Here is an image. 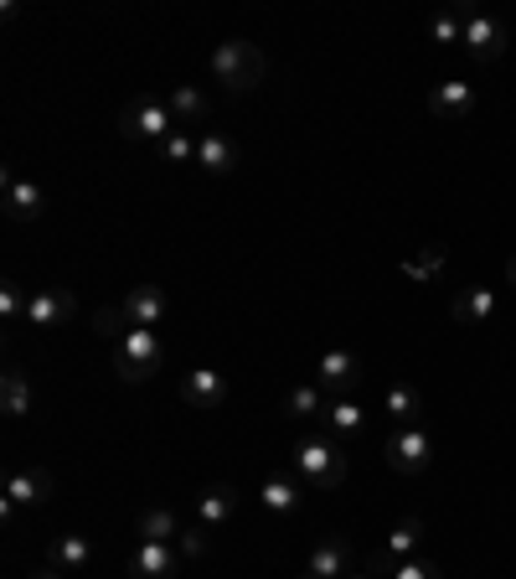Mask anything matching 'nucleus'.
<instances>
[{
	"mask_svg": "<svg viewBox=\"0 0 516 579\" xmlns=\"http://www.w3.org/2000/svg\"><path fill=\"white\" fill-rule=\"evenodd\" d=\"M290 476L305 481L310 491H331L346 481V446L331 440V435H305L290 456Z\"/></svg>",
	"mask_w": 516,
	"mask_h": 579,
	"instance_id": "obj_1",
	"label": "nucleus"
},
{
	"mask_svg": "<svg viewBox=\"0 0 516 579\" xmlns=\"http://www.w3.org/2000/svg\"><path fill=\"white\" fill-rule=\"evenodd\" d=\"M206 68H212V78H217L222 89H233V93H249V89H259L264 83V73H269V58L259 52L253 42H217L212 47V58H206Z\"/></svg>",
	"mask_w": 516,
	"mask_h": 579,
	"instance_id": "obj_2",
	"label": "nucleus"
},
{
	"mask_svg": "<svg viewBox=\"0 0 516 579\" xmlns=\"http://www.w3.org/2000/svg\"><path fill=\"white\" fill-rule=\"evenodd\" d=\"M176 130L181 124H176V114H171V104L155 99V93L134 99V104L119 114V134H124V140H140V146H155V150H161Z\"/></svg>",
	"mask_w": 516,
	"mask_h": 579,
	"instance_id": "obj_3",
	"label": "nucleus"
},
{
	"mask_svg": "<svg viewBox=\"0 0 516 579\" xmlns=\"http://www.w3.org/2000/svg\"><path fill=\"white\" fill-rule=\"evenodd\" d=\"M161 362H165V347H161V337H155V327H134L114 342V368L124 383H145Z\"/></svg>",
	"mask_w": 516,
	"mask_h": 579,
	"instance_id": "obj_4",
	"label": "nucleus"
},
{
	"mask_svg": "<svg viewBox=\"0 0 516 579\" xmlns=\"http://www.w3.org/2000/svg\"><path fill=\"white\" fill-rule=\"evenodd\" d=\"M383 456L398 476H418V471H428V461H434V435H428L424 425H398V430L387 435Z\"/></svg>",
	"mask_w": 516,
	"mask_h": 579,
	"instance_id": "obj_5",
	"label": "nucleus"
},
{
	"mask_svg": "<svg viewBox=\"0 0 516 579\" xmlns=\"http://www.w3.org/2000/svg\"><path fill=\"white\" fill-rule=\"evenodd\" d=\"M52 497V471L42 466H21L6 476V497H0V518H11L16 507H42Z\"/></svg>",
	"mask_w": 516,
	"mask_h": 579,
	"instance_id": "obj_6",
	"label": "nucleus"
},
{
	"mask_svg": "<svg viewBox=\"0 0 516 579\" xmlns=\"http://www.w3.org/2000/svg\"><path fill=\"white\" fill-rule=\"evenodd\" d=\"M506 42H512V31L496 21V16L486 11H465V47H471L475 62H496L506 52Z\"/></svg>",
	"mask_w": 516,
	"mask_h": 579,
	"instance_id": "obj_7",
	"label": "nucleus"
},
{
	"mask_svg": "<svg viewBox=\"0 0 516 579\" xmlns=\"http://www.w3.org/2000/svg\"><path fill=\"white\" fill-rule=\"evenodd\" d=\"M181 565L186 559L176 553V543H145L140 538L124 569H130V579H181Z\"/></svg>",
	"mask_w": 516,
	"mask_h": 579,
	"instance_id": "obj_8",
	"label": "nucleus"
},
{
	"mask_svg": "<svg viewBox=\"0 0 516 579\" xmlns=\"http://www.w3.org/2000/svg\"><path fill=\"white\" fill-rule=\"evenodd\" d=\"M418 549H424V522H418V518H403L398 528L383 538V553H377V575H393L398 565L418 559Z\"/></svg>",
	"mask_w": 516,
	"mask_h": 579,
	"instance_id": "obj_9",
	"label": "nucleus"
},
{
	"mask_svg": "<svg viewBox=\"0 0 516 579\" xmlns=\"http://www.w3.org/2000/svg\"><path fill=\"white\" fill-rule=\"evenodd\" d=\"M356 378H362V357L346 352V347H331V352H321V388L331 393V399H346L356 388Z\"/></svg>",
	"mask_w": 516,
	"mask_h": 579,
	"instance_id": "obj_10",
	"label": "nucleus"
},
{
	"mask_svg": "<svg viewBox=\"0 0 516 579\" xmlns=\"http://www.w3.org/2000/svg\"><path fill=\"white\" fill-rule=\"evenodd\" d=\"M237 140L222 130H202L196 134V166H202L206 177H227V171H237Z\"/></svg>",
	"mask_w": 516,
	"mask_h": 579,
	"instance_id": "obj_11",
	"label": "nucleus"
},
{
	"mask_svg": "<svg viewBox=\"0 0 516 579\" xmlns=\"http://www.w3.org/2000/svg\"><path fill=\"white\" fill-rule=\"evenodd\" d=\"M259 507H264L269 518H295L300 507H305V481H295V476H264Z\"/></svg>",
	"mask_w": 516,
	"mask_h": 579,
	"instance_id": "obj_12",
	"label": "nucleus"
},
{
	"mask_svg": "<svg viewBox=\"0 0 516 579\" xmlns=\"http://www.w3.org/2000/svg\"><path fill=\"white\" fill-rule=\"evenodd\" d=\"M73 311H78L73 290H31V300H27V321H31L37 331L62 327V321H68Z\"/></svg>",
	"mask_w": 516,
	"mask_h": 579,
	"instance_id": "obj_13",
	"label": "nucleus"
},
{
	"mask_svg": "<svg viewBox=\"0 0 516 579\" xmlns=\"http://www.w3.org/2000/svg\"><path fill=\"white\" fill-rule=\"evenodd\" d=\"M181 399L192 403V409H222L227 403V378L217 368H192L181 378Z\"/></svg>",
	"mask_w": 516,
	"mask_h": 579,
	"instance_id": "obj_14",
	"label": "nucleus"
},
{
	"mask_svg": "<svg viewBox=\"0 0 516 579\" xmlns=\"http://www.w3.org/2000/svg\"><path fill=\"white\" fill-rule=\"evenodd\" d=\"M47 212V192L27 177H6V218L11 223H37Z\"/></svg>",
	"mask_w": 516,
	"mask_h": 579,
	"instance_id": "obj_15",
	"label": "nucleus"
},
{
	"mask_svg": "<svg viewBox=\"0 0 516 579\" xmlns=\"http://www.w3.org/2000/svg\"><path fill=\"white\" fill-rule=\"evenodd\" d=\"M237 512V491L227 487V481H212V487L196 497V522H202L206 533H222L227 522H233Z\"/></svg>",
	"mask_w": 516,
	"mask_h": 579,
	"instance_id": "obj_16",
	"label": "nucleus"
},
{
	"mask_svg": "<svg viewBox=\"0 0 516 579\" xmlns=\"http://www.w3.org/2000/svg\"><path fill=\"white\" fill-rule=\"evenodd\" d=\"M119 306H124V316H130V327H161L171 296H165L161 284H134V290L119 300Z\"/></svg>",
	"mask_w": 516,
	"mask_h": 579,
	"instance_id": "obj_17",
	"label": "nucleus"
},
{
	"mask_svg": "<svg viewBox=\"0 0 516 579\" xmlns=\"http://www.w3.org/2000/svg\"><path fill=\"white\" fill-rule=\"evenodd\" d=\"M47 565L62 569L68 579L83 575V569H93V538H83V533H62V538H52V549H47Z\"/></svg>",
	"mask_w": 516,
	"mask_h": 579,
	"instance_id": "obj_18",
	"label": "nucleus"
},
{
	"mask_svg": "<svg viewBox=\"0 0 516 579\" xmlns=\"http://www.w3.org/2000/svg\"><path fill=\"white\" fill-rule=\"evenodd\" d=\"M428 114L434 119H471L475 114V89L471 83H459V78H449V83H439V89L428 93Z\"/></svg>",
	"mask_w": 516,
	"mask_h": 579,
	"instance_id": "obj_19",
	"label": "nucleus"
},
{
	"mask_svg": "<svg viewBox=\"0 0 516 579\" xmlns=\"http://www.w3.org/2000/svg\"><path fill=\"white\" fill-rule=\"evenodd\" d=\"M310 575L315 579H346L352 575V543L346 538H321L310 553Z\"/></svg>",
	"mask_w": 516,
	"mask_h": 579,
	"instance_id": "obj_20",
	"label": "nucleus"
},
{
	"mask_svg": "<svg viewBox=\"0 0 516 579\" xmlns=\"http://www.w3.org/2000/svg\"><path fill=\"white\" fill-rule=\"evenodd\" d=\"M325 409H331V393H325L321 383H295L290 393H284V415L300 419V425H310V419H325Z\"/></svg>",
	"mask_w": 516,
	"mask_h": 579,
	"instance_id": "obj_21",
	"label": "nucleus"
},
{
	"mask_svg": "<svg viewBox=\"0 0 516 579\" xmlns=\"http://www.w3.org/2000/svg\"><path fill=\"white\" fill-rule=\"evenodd\" d=\"M490 316H496V296H490L486 284H465L455 296V321L459 327H486Z\"/></svg>",
	"mask_w": 516,
	"mask_h": 579,
	"instance_id": "obj_22",
	"label": "nucleus"
},
{
	"mask_svg": "<svg viewBox=\"0 0 516 579\" xmlns=\"http://www.w3.org/2000/svg\"><path fill=\"white\" fill-rule=\"evenodd\" d=\"M325 430H331V440H356L362 435V425H367V415H362V403L356 399H331V409H325V419H321Z\"/></svg>",
	"mask_w": 516,
	"mask_h": 579,
	"instance_id": "obj_23",
	"label": "nucleus"
},
{
	"mask_svg": "<svg viewBox=\"0 0 516 579\" xmlns=\"http://www.w3.org/2000/svg\"><path fill=\"white\" fill-rule=\"evenodd\" d=\"M181 528H186V522H181L171 507H145V512H140V538H145V543H176Z\"/></svg>",
	"mask_w": 516,
	"mask_h": 579,
	"instance_id": "obj_24",
	"label": "nucleus"
},
{
	"mask_svg": "<svg viewBox=\"0 0 516 579\" xmlns=\"http://www.w3.org/2000/svg\"><path fill=\"white\" fill-rule=\"evenodd\" d=\"M165 104H171V114H176L181 130H186V124H196V119H206V93L192 89V83H176V89L165 93Z\"/></svg>",
	"mask_w": 516,
	"mask_h": 579,
	"instance_id": "obj_25",
	"label": "nucleus"
},
{
	"mask_svg": "<svg viewBox=\"0 0 516 579\" xmlns=\"http://www.w3.org/2000/svg\"><path fill=\"white\" fill-rule=\"evenodd\" d=\"M0 409L11 419H27L31 415V383L21 368H6V383H0Z\"/></svg>",
	"mask_w": 516,
	"mask_h": 579,
	"instance_id": "obj_26",
	"label": "nucleus"
},
{
	"mask_svg": "<svg viewBox=\"0 0 516 579\" xmlns=\"http://www.w3.org/2000/svg\"><path fill=\"white\" fill-rule=\"evenodd\" d=\"M383 409L398 419V425H418V415H424V393H418V388H408V383H393L383 393Z\"/></svg>",
	"mask_w": 516,
	"mask_h": 579,
	"instance_id": "obj_27",
	"label": "nucleus"
},
{
	"mask_svg": "<svg viewBox=\"0 0 516 579\" xmlns=\"http://www.w3.org/2000/svg\"><path fill=\"white\" fill-rule=\"evenodd\" d=\"M444 259H449V249H444V243H428L418 259H403V274H408V280H428V274L444 269Z\"/></svg>",
	"mask_w": 516,
	"mask_h": 579,
	"instance_id": "obj_28",
	"label": "nucleus"
},
{
	"mask_svg": "<svg viewBox=\"0 0 516 579\" xmlns=\"http://www.w3.org/2000/svg\"><path fill=\"white\" fill-rule=\"evenodd\" d=\"M428 37L439 47H455V42H465V16H455V11H439L434 21H428Z\"/></svg>",
	"mask_w": 516,
	"mask_h": 579,
	"instance_id": "obj_29",
	"label": "nucleus"
},
{
	"mask_svg": "<svg viewBox=\"0 0 516 579\" xmlns=\"http://www.w3.org/2000/svg\"><path fill=\"white\" fill-rule=\"evenodd\" d=\"M206 549H212V533H206L202 522H192V528H181V538H176V553L192 565V559H206Z\"/></svg>",
	"mask_w": 516,
	"mask_h": 579,
	"instance_id": "obj_30",
	"label": "nucleus"
},
{
	"mask_svg": "<svg viewBox=\"0 0 516 579\" xmlns=\"http://www.w3.org/2000/svg\"><path fill=\"white\" fill-rule=\"evenodd\" d=\"M27 290L16 280H0V321H27Z\"/></svg>",
	"mask_w": 516,
	"mask_h": 579,
	"instance_id": "obj_31",
	"label": "nucleus"
},
{
	"mask_svg": "<svg viewBox=\"0 0 516 579\" xmlns=\"http://www.w3.org/2000/svg\"><path fill=\"white\" fill-rule=\"evenodd\" d=\"M93 331H99V337H109V342H119V337H124V331H134V327H130V316H124V306H103V311L93 316Z\"/></svg>",
	"mask_w": 516,
	"mask_h": 579,
	"instance_id": "obj_32",
	"label": "nucleus"
},
{
	"mask_svg": "<svg viewBox=\"0 0 516 579\" xmlns=\"http://www.w3.org/2000/svg\"><path fill=\"white\" fill-rule=\"evenodd\" d=\"M161 161H171V166L196 161V134H192V130H176V134H171V140L161 146Z\"/></svg>",
	"mask_w": 516,
	"mask_h": 579,
	"instance_id": "obj_33",
	"label": "nucleus"
},
{
	"mask_svg": "<svg viewBox=\"0 0 516 579\" xmlns=\"http://www.w3.org/2000/svg\"><path fill=\"white\" fill-rule=\"evenodd\" d=\"M387 579H439V565H434V559H424V553H418V559H408V565H398L393 569V575Z\"/></svg>",
	"mask_w": 516,
	"mask_h": 579,
	"instance_id": "obj_34",
	"label": "nucleus"
},
{
	"mask_svg": "<svg viewBox=\"0 0 516 579\" xmlns=\"http://www.w3.org/2000/svg\"><path fill=\"white\" fill-rule=\"evenodd\" d=\"M31 579H68V575H62V569H52V565H47V569H37V575H31Z\"/></svg>",
	"mask_w": 516,
	"mask_h": 579,
	"instance_id": "obj_35",
	"label": "nucleus"
},
{
	"mask_svg": "<svg viewBox=\"0 0 516 579\" xmlns=\"http://www.w3.org/2000/svg\"><path fill=\"white\" fill-rule=\"evenodd\" d=\"M506 280H512V290H516V253L506 259Z\"/></svg>",
	"mask_w": 516,
	"mask_h": 579,
	"instance_id": "obj_36",
	"label": "nucleus"
},
{
	"mask_svg": "<svg viewBox=\"0 0 516 579\" xmlns=\"http://www.w3.org/2000/svg\"><path fill=\"white\" fill-rule=\"evenodd\" d=\"M346 579H377V575H356V569H352V575H346Z\"/></svg>",
	"mask_w": 516,
	"mask_h": 579,
	"instance_id": "obj_37",
	"label": "nucleus"
},
{
	"mask_svg": "<svg viewBox=\"0 0 516 579\" xmlns=\"http://www.w3.org/2000/svg\"><path fill=\"white\" fill-rule=\"evenodd\" d=\"M300 579H315V575H310V569H305V575H300Z\"/></svg>",
	"mask_w": 516,
	"mask_h": 579,
	"instance_id": "obj_38",
	"label": "nucleus"
}]
</instances>
